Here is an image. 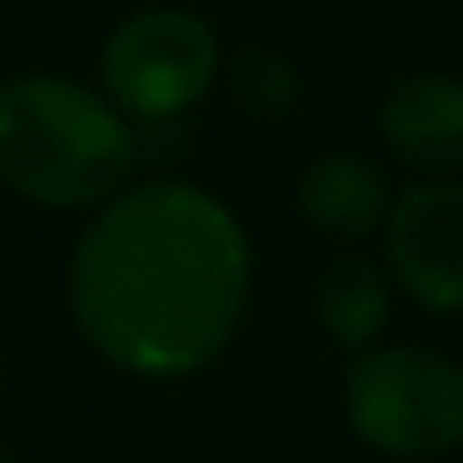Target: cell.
Listing matches in <instances>:
<instances>
[{"instance_id":"1","label":"cell","mask_w":463,"mask_h":463,"mask_svg":"<svg viewBox=\"0 0 463 463\" xmlns=\"http://www.w3.org/2000/svg\"><path fill=\"white\" fill-rule=\"evenodd\" d=\"M250 299V240L210 190L150 180L90 220L71 264L80 334L150 379L194 373L230 344Z\"/></svg>"},{"instance_id":"2","label":"cell","mask_w":463,"mask_h":463,"mask_svg":"<svg viewBox=\"0 0 463 463\" xmlns=\"http://www.w3.org/2000/svg\"><path fill=\"white\" fill-rule=\"evenodd\" d=\"M135 135L105 95L65 75L0 85V180L51 210H80L130 175Z\"/></svg>"},{"instance_id":"3","label":"cell","mask_w":463,"mask_h":463,"mask_svg":"<svg viewBox=\"0 0 463 463\" xmlns=\"http://www.w3.org/2000/svg\"><path fill=\"white\" fill-rule=\"evenodd\" d=\"M349 429L393 458L463 449V364L433 349H369L344 379Z\"/></svg>"},{"instance_id":"4","label":"cell","mask_w":463,"mask_h":463,"mask_svg":"<svg viewBox=\"0 0 463 463\" xmlns=\"http://www.w3.org/2000/svg\"><path fill=\"white\" fill-rule=\"evenodd\" d=\"M220 71L214 31L190 11H140L105 41L100 80L115 110L170 120L210 90Z\"/></svg>"},{"instance_id":"5","label":"cell","mask_w":463,"mask_h":463,"mask_svg":"<svg viewBox=\"0 0 463 463\" xmlns=\"http://www.w3.org/2000/svg\"><path fill=\"white\" fill-rule=\"evenodd\" d=\"M383 260L423 309H463V184L429 180L403 190L383 214Z\"/></svg>"},{"instance_id":"6","label":"cell","mask_w":463,"mask_h":463,"mask_svg":"<svg viewBox=\"0 0 463 463\" xmlns=\"http://www.w3.org/2000/svg\"><path fill=\"white\" fill-rule=\"evenodd\" d=\"M389 150L413 170H463V80L453 75H413L393 85L379 110Z\"/></svg>"},{"instance_id":"7","label":"cell","mask_w":463,"mask_h":463,"mask_svg":"<svg viewBox=\"0 0 463 463\" xmlns=\"http://www.w3.org/2000/svg\"><path fill=\"white\" fill-rule=\"evenodd\" d=\"M389 204L393 194L383 170L359 155H319L299 175V214L329 240H364V234L383 230Z\"/></svg>"},{"instance_id":"8","label":"cell","mask_w":463,"mask_h":463,"mask_svg":"<svg viewBox=\"0 0 463 463\" xmlns=\"http://www.w3.org/2000/svg\"><path fill=\"white\" fill-rule=\"evenodd\" d=\"M389 304H393L389 274L364 254L334 260L314 284V314L329 329V339L344 344V349H364L389 324Z\"/></svg>"}]
</instances>
